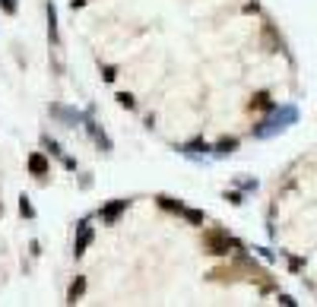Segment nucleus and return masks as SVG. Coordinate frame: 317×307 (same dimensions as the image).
<instances>
[{
    "mask_svg": "<svg viewBox=\"0 0 317 307\" xmlns=\"http://www.w3.org/2000/svg\"><path fill=\"white\" fill-rule=\"evenodd\" d=\"M295 117H298V111H295V108H292V105H289V108H283V111H279L276 117H269V121H263L260 127H254V136H273L276 130L289 127L292 121H295Z\"/></svg>",
    "mask_w": 317,
    "mask_h": 307,
    "instance_id": "1",
    "label": "nucleus"
},
{
    "mask_svg": "<svg viewBox=\"0 0 317 307\" xmlns=\"http://www.w3.org/2000/svg\"><path fill=\"white\" fill-rule=\"evenodd\" d=\"M235 241L229 238V231H206V250L209 253H229V247H232Z\"/></svg>",
    "mask_w": 317,
    "mask_h": 307,
    "instance_id": "2",
    "label": "nucleus"
},
{
    "mask_svg": "<svg viewBox=\"0 0 317 307\" xmlns=\"http://www.w3.org/2000/svg\"><path fill=\"white\" fill-rule=\"evenodd\" d=\"M124 209H127V199H114V203H108V206L102 209V219H105V222H114Z\"/></svg>",
    "mask_w": 317,
    "mask_h": 307,
    "instance_id": "3",
    "label": "nucleus"
},
{
    "mask_svg": "<svg viewBox=\"0 0 317 307\" xmlns=\"http://www.w3.org/2000/svg\"><path fill=\"white\" fill-rule=\"evenodd\" d=\"M29 171L32 174H48V159H44L41 152H32L29 156Z\"/></svg>",
    "mask_w": 317,
    "mask_h": 307,
    "instance_id": "4",
    "label": "nucleus"
},
{
    "mask_svg": "<svg viewBox=\"0 0 317 307\" xmlns=\"http://www.w3.org/2000/svg\"><path fill=\"white\" fill-rule=\"evenodd\" d=\"M89 241H92V228H89V225H83V228H79V238H76V244H73V250H76V257H79V253H86V247H89Z\"/></svg>",
    "mask_w": 317,
    "mask_h": 307,
    "instance_id": "5",
    "label": "nucleus"
},
{
    "mask_svg": "<svg viewBox=\"0 0 317 307\" xmlns=\"http://www.w3.org/2000/svg\"><path fill=\"white\" fill-rule=\"evenodd\" d=\"M235 149H238V139L235 136H222L216 143V152H222V156H229V152H235Z\"/></svg>",
    "mask_w": 317,
    "mask_h": 307,
    "instance_id": "6",
    "label": "nucleus"
},
{
    "mask_svg": "<svg viewBox=\"0 0 317 307\" xmlns=\"http://www.w3.org/2000/svg\"><path fill=\"white\" fill-rule=\"evenodd\" d=\"M83 288H86V279H76L73 285H70V294H67V301H70V304H76V301H79V294H83Z\"/></svg>",
    "mask_w": 317,
    "mask_h": 307,
    "instance_id": "7",
    "label": "nucleus"
},
{
    "mask_svg": "<svg viewBox=\"0 0 317 307\" xmlns=\"http://www.w3.org/2000/svg\"><path fill=\"white\" fill-rule=\"evenodd\" d=\"M184 219L191 222V225H203V222H206V216L200 209H184Z\"/></svg>",
    "mask_w": 317,
    "mask_h": 307,
    "instance_id": "8",
    "label": "nucleus"
},
{
    "mask_svg": "<svg viewBox=\"0 0 317 307\" xmlns=\"http://www.w3.org/2000/svg\"><path fill=\"white\" fill-rule=\"evenodd\" d=\"M48 32H51V41L57 44V13H54V7H48Z\"/></svg>",
    "mask_w": 317,
    "mask_h": 307,
    "instance_id": "9",
    "label": "nucleus"
},
{
    "mask_svg": "<svg viewBox=\"0 0 317 307\" xmlns=\"http://www.w3.org/2000/svg\"><path fill=\"white\" fill-rule=\"evenodd\" d=\"M251 108H273V101H269V95H266V92H260V95H254Z\"/></svg>",
    "mask_w": 317,
    "mask_h": 307,
    "instance_id": "10",
    "label": "nucleus"
},
{
    "mask_svg": "<svg viewBox=\"0 0 317 307\" xmlns=\"http://www.w3.org/2000/svg\"><path fill=\"white\" fill-rule=\"evenodd\" d=\"M159 203H162V206H165V209H174V212H184V206H181V203H174V199H168V196H162V199H159Z\"/></svg>",
    "mask_w": 317,
    "mask_h": 307,
    "instance_id": "11",
    "label": "nucleus"
},
{
    "mask_svg": "<svg viewBox=\"0 0 317 307\" xmlns=\"http://www.w3.org/2000/svg\"><path fill=\"white\" fill-rule=\"evenodd\" d=\"M19 212H22V216H35V209H32V203H29L26 196L19 199Z\"/></svg>",
    "mask_w": 317,
    "mask_h": 307,
    "instance_id": "12",
    "label": "nucleus"
},
{
    "mask_svg": "<svg viewBox=\"0 0 317 307\" xmlns=\"http://www.w3.org/2000/svg\"><path fill=\"white\" fill-rule=\"evenodd\" d=\"M117 101H121V105H124V108H133V105H137V101H133L130 95H127V92H121V95H117Z\"/></svg>",
    "mask_w": 317,
    "mask_h": 307,
    "instance_id": "13",
    "label": "nucleus"
},
{
    "mask_svg": "<svg viewBox=\"0 0 317 307\" xmlns=\"http://www.w3.org/2000/svg\"><path fill=\"white\" fill-rule=\"evenodd\" d=\"M209 146L206 143H200V139H197V143H191V146H187V152H206Z\"/></svg>",
    "mask_w": 317,
    "mask_h": 307,
    "instance_id": "14",
    "label": "nucleus"
},
{
    "mask_svg": "<svg viewBox=\"0 0 317 307\" xmlns=\"http://www.w3.org/2000/svg\"><path fill=\"white\" fill-rule=\"evenodd\" d=\"M0 7H4L7 13H16V0H0Z\"/></svg>",
    "mask_w": 317,
    "mask_h": 307,
    "instance_id": "15",
    "label": "nucleus"
},
{
    "mask_svg": "<svg viewBox=\"0 0 317 307\" xmlns=\"http://www.w3.org/2000/svg\"><path fill=\"white\" fill-rule=\"evenodd\" d=\"M0 216H4V203H0Z\"/></svg>",
    "mask_w": 317,
    "mask_h": 307,
    "instance_id": "16",
    "label": "nucleus"
}]
</instances>
